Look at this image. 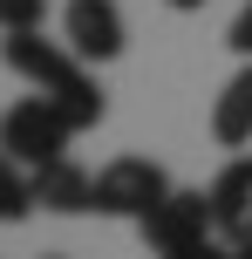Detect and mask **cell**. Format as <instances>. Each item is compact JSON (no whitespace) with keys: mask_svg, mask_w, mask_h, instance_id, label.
Here are the masks:
<instances>
[{"mask_svg":"<svg viewBox=\"0 0 252 259\" xmlns=\"http://www.w3.org/2000/svg\"><path fill=\"white\" fill-rule=\"evenodd\" d=\"M143 246L150 252H184V246H205V239H218V211H212V191H171L157 211H150L143 225Z\"/></svg>","mask_w":252,"mask_h":259,"instance_id":"cell-4","label":"cell"},{"mask_svg":"<svg viewBox=\"0 0 252 259\" xmlns=\"http://www.w3.org/2000/svg\"><path fill=\"white\" fill-rule=\"evenodd\" d=\"M34 205V178H27V164H14L7 150H0V225H21Z\"/></svg>","mask_w":252,"mask_h":259,"instance_id":"cell-9","label":"cell"},{"mask_svg":"<svg viewBox=\"0 0 252 259\" xmlns=\"http://www.w3.org/2000/svg\"><path fill=\"white\" fill-rule=\"evenodd\" d=\"M212 211H218V239L225 246L252 239V157H232L212 178Z\"/></svg>","mask_w":252,"mask_h":259,"instance_id":"cell-7","label":"cell"},{"mask_svg":"<svg viewBox=\"0 0 252 259\" xmlns=\"http://www.w3.org/2000/svg\"><path fill=\"white\" fill-rule=\"evenodd\" d=\"M68 137H75V123H68L41 89L21 96V103L0 116V150H7L14 164H27V170H41V164H55V157H68Z\"/></svg>","mask_w":252,"mask_h":259,"instance_id":"cell-3","label":"cell"},{"mask_svg":"<svg viewBox=\"0 0 252 259\" xmlns=\"http://www.w3.org/2000/svg\"><path fill=\"white\" fill-rule=\"evenodd\" d=\"M0 62L14 68L21 82H34L41 96H48L55 109H62L75 130H95L103 123V89H95V75H89V62H82L68 41H48L41 27H21V34H7L0 41Z\"/></svg>","mask_w":252,"mask_h":259,"instance_id":"cell-1","label":"cell"},{"mask_svg":"<svg viewBox=\"0 0 252 259\" xmlns=\"http://www.w3.org/2000/svg\"><path fill=\"white\" fill-rule=\"evenodd\" d=\"M62 41L82 55V62H116L130 27H123V7L116 0H68L62 7Z\"/></svg>","mask_w":252,"mask_h":259,"instance_id":"cell-5","label":"cell"},{"mask_svg":"<svg viewBox=\"0 0 252 259\" xmlns=\"http://www.w3.org/2000/svg\"><path fill=\"white\" fill-rule=\"evenodd\" d=\"M157 259H232L225 239H205V246H184V252H157Z\"/></svg>","mask_w":252,"mask_h":259,"instance_id":"cell-12","label":"cell"},{"mask_svg":"<svg viewBox=\"0 0 252 259\" xmlns=\"http://www.w3.org/2000/svg\"><path fill=\"white\" fill-rule=\"evenodd\" d=\"M34 178V205L55 211V219H75V211H95V178L75 164V157H55V164L27 170Z\"/></svg>","mask_w":252,"mask_h":259,"instance_id":"cell-6","label":"cell"},{"mask_svg":"<svg viewBox=\"0 0 252 259\" xmlns=\"http://www.w3.org/2000/svg\"><path fill=\"white\" fill-rule=\"evenodd\" d=\"M171 191H177V184H171V170H164L157 157H116V164L95 170V211H103V219L143 225Z\"/></svg>","mask_w":252,"mask_h":259,"instance_id":"cell-2","label":"cell"},{"mask_svg":"<svg viewBox=\"0 0 252 259\" xmlns=\"http://www.w3.org/2000/svg\"><path fill=\"white\" fill-rule=\"evenodd\" d=\"M164 7H177V14H198V7H205V0H164Z\"/></svg>","mask_w":252,"mask_h":259,"instance_id":"cell-13","label":"cell"},{"mask_svg":"<svg viewBox=\"0 0 252 259\" xmlns=\"http://www.w3.org/2000/svg\"><path fill=\"white\" fill-rule=\"evenodd\" d=\"M212 137L225 143V150L252 143V62L225 82V89H218V103H212Z\"/></svg>","mask_w":252,"mask_h":259,"instance_id":"cell-8","label":"cell"},{"mask_svg":"<svg viewBox=\"0 0 252 259\" xmlns=\"http://www.w3.org/2000/svg\"><path fill=\"white\" fill-rule=\"evenodd\" d=\"M41 21H48V0H0V34H21Z\"/></svg>","mask_w":252,"mask_h":259,"instance_id":"cell-10","label":"cell"},{"mask_svg":"<svg viewBox=\"0 0 252 259\" xmlns=\"http://www.w3.org/2000/svg\"><path fill=\"white\" fill-rule=\"evenodd\" d=\"M232 259H252V239H239V246H232Z\"/></svg>","mask_w":252,"mask_h":259,"instance_id":"cell-14","label":"cell"},{"mask_svg":"<svg viewBox=\"0 0 252 259\" xmlns=\"http://www.w3.org/2000/svg\"><path fill=\"white\" fill-rule=\"evenodd\" d=\"M225 48H232V55H245V62H252V0H245L239 14H232V27H225Z\"/></svg>","mask_w":252,"mask_h":259,"instance_id":"cell-11","label":"cell"}]
</instances>
